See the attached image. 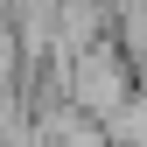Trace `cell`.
<instances>
[{
  "label": "cell",
  "mask_w": 147,
  "mask_h": 147,
  "mask_svg": "<svg viewBox=\"0 0 147 147\" xmlns=\"http://www.w3.org/2000/svg\"><path fill=\"white\" fill-rule=\"evenodd\" d=\"M56 35L63 49H91L112 35V0H56Z\"/></svg>",
  "instance_id": "obj_2"
},
{
  "label": "cell",
  "mask_w": 147,
  "mask_h": 147,
  "mask_svg": "<svg viewBox=\"0 0 147 147\" xmlns=\"http://www.w3.org/2000/svg\"><path fill=\"white\" fill-rule=\"evenodd\" d=\"M140 91V70L126 63V49L105 35V42H91V49H70V105H84V112H119L126 98Z\"/></svg>",
  "instance_id": "obj_1"
}]
</instances>
